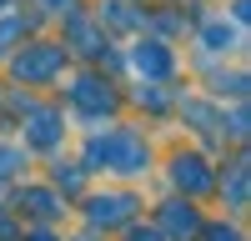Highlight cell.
<instances>
[{"instance_id": "obj_1", "label": "cell", "mask_w": 251, "mask_h": 241, "mask_svg": "<svg viewBox=\"0 0 251 241\" xmlns=\"http://www.w3.org/2000/svg\"><path fill=\"white\" fill-rule=\"evenodd\" d=\"M136 60H141V71H146V66H151L156 75L166 71V55H161V50H146V46H141V55H136Z\"/></svg>"}]
</instances>
